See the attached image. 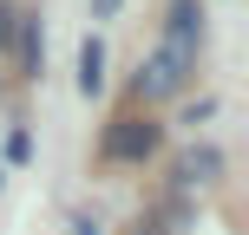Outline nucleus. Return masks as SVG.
<instances>
[{
	"label": "nucleus",
	"mask_w": 249,
	"mask_h": 235,
	"mask_svg": "<svg viewBox=\"0 0 249 235\" xmlns=\"http://www.w3.org/2000/svg\"><path fill=\"white\" fill-rule=\"evenodd\" d=\"M197 46H203V13H197V0H177L171 26H164V46L138 65V98H177L184 78L197 72Z\"/></svg>",
	"instance_id": "f257e3e1"
},
{
	"label": "nucleus",
	"mask_w": 249,
	"mask_h": 235,
	"mask_svg": "<svg viewBox=\"0 0 249 235\" xmlns=\"http://www.w3.org/2000/svg\"><path fill=\"white\" fill-rule=\"evenodd\" d=\"M158 137L164 131L151 118H118L112 131H105V157H112V163H144L151 150H158Z\"/></svg>",
	"instance_id": "f03ea898"
},
{
	"label": "nucleus",
	"mask_w": 249,
	"mask_h": 235,
	"mask_svg": "<svg viewBox=\"0 0 249 235\" xmlns=\"http://www.w3.org/2000/svg\"><path fill=\"white\" fill-rule=\"evenodd\" d=\"M79 92H86V98H99V92H105V46H99V39L79 46Z\"/></svg>",
	"instance_id": "7ed1b4c3"
},
{
	"label": "nucleus",
	"mask_w": 249,
	"mask_h": 235,
	"mask_svg": "<svg viewBox=\"0 0 249 235\" xmlns=\"http://www.w3.org/2000/svg\"><path fill=\"white\" fill-rule=\"evenodd\" d=\"M216 170H223V157H216L210 144L184 150V163H177V176H184V183H216Z\"/></svg>",
	"instance_id": "20e7f679"
},
{
	"label": "nucleus",
	"mask_w": 249,
	"mask_h": 235,
	"mask_svg": "<svg viewBox=\"0 0 249 235\" xmlns=\"http://www.w3.org/2000/svg\"><path fill=\"white\" fill-rule=\"evenodd\" d=\"M13 33H20V52H26V72H39V59H46V39H39V20H13Z\"/></svg>",
	"instance_id": "39448f33"
},
{
	"label": "nucleus",
	"mask_w": 249,
	"mask_h": 235,
	"mask_svg": "<svg viewBox=\"0 0 249 235\" xmlns=\"http://www.w3.org/2000/svg\"><path fill=\"white\" fill-rule=\"evenodd\" d=\"M118 7H124V0H92V20H112Z\"/></svg>",
	"instance_id": "423d86ee"
},
{
	"label": "nucleus",
	"mask_w": 249,
	"mask_h": 235,
	"mask_svg": "<svg viewBox=\"0 0 249 235\" xmlns=\"http://www.w3.org/2000/svg\"><path fill=\"white\" fill-rule=\"evenodd\" d=\"M72 235H105V229L92 222V216H79V222H72Z\"/></svg>",
	"instance_id": "0eeeda50"
},
{
	"label": "nucleus",
	"mask_w": 249,
	"mask_h": 235,
	"mask_svg": "<svg viewBox=\"0 0 249 235\" xmlns=\"http://www.w3.org/2000/svg\"><path fill=\"white\" fill-rule=\"evenodd\" d=\"M7 39H13V13L0 7V46H7Z\"/></svg>",
	"instance_id": "6e6552de"
}]
</instances>
